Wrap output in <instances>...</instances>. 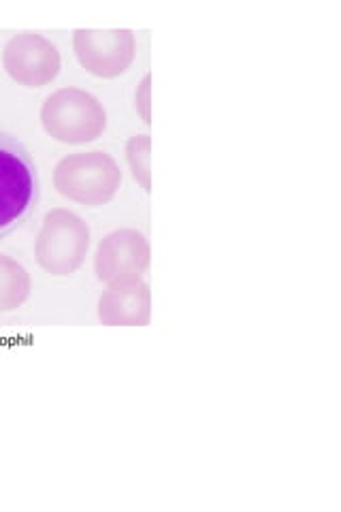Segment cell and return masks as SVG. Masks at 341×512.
<instances>
[{"label": "cell", "mask_w": 341, "mask_h": 512, "mask_svg": "<svg viewBox=\"0 0 341 512\" xmlns=\"http://www.w3.org/2000/svg\"><path fill=\"white\" fill-rule=\"evenodd\" d=\"M150 84H152V77L145 75L141 88L135 94V107H137V114L141 116V120L145 124H150Z\"/></svg>", "instance_id": "cell-11"}, {"label": "cell", "mask_w": 341, "mask_h": 512, "mask_svg": "<svg viewBox=\"0 0 341 512\" xmlns=\"http://www.w3.org/2000/svg\"><path fill=\"white\" fill-rule=\"evenodd\" d=\"M30 295V274L11 256L0 254V312L18 310Z\"/></svg>", "instance_id": "cell-9"}, {"label": "cell", "mask_w": 341, "mask_h": 512, "mask_svg": "<svg viewBox=\"0 0 341 512\" xmlns=\"http://www.w3.org/2000/svg\"><path fill=\"white\" fill-rule=\"evenodd\" d=\"M150 316V286L141 280L109 284L99 299V318L107 327H145Z\"/></svg>", "instance_id": "cell-8"}, {"label": "cell", "mask_w": 341, "mask_h": 512, "mask_svg": "<svg viewBox=\"0 0 341 512\" xmlns=\"http://www.w3.org/2000/svg\"><path fill=\"white\" fill-rule=\"evenodd\" d=\"M39 173L24 143L0 131V239L18 231L37 210Z\"/></svg>", "instance_id": "cell-1"}, {"label": "cell", "mask_w": 341, "mask_h": 512, "mask_svg": "<svg viewBox=\"0 0 341 512\" xmlns=\"http://www.w3.org/2000/svg\"><path fill=\"white\" fill-rule=\"evenodd\" d=\"M150 152L152 139L150 135H135L126 143V160L131 165L135 182L145 190H152V171H150Z\"/></svg>", "instance_id": "cell-10"}, {"label": "cell", "mask_w": 341, "mask_h": 512, "mask_svg": "<svg viewBox=\"0 0 341 512\" xmlns=\"http://www.w3.org/2000/svg\"><path fill=\"white\" fill-rule=\"evenodd\" d=\"M73 47L81 67L101 79L120 77L135 60L131 30H77Z\"/></svg>", "instance_id": "cell-5"}, {"label": "cell", "mask_w": 341, "mask_h": 512, "mask_svg": "<svg viewBox=\"0 0 341 512\" xmlns=\"http://www.w3.org/2000/svg\"><path fill=\"white\" fill-rule=\"evenodd\" d=\"M3 64L13 82L26 88H45L60 73V54L52 41L35 32H22L5 45Z\"/></svg>", "instance_id": "cell-6"}, {"label": "cell", "mask_w": 341, "mask_h": 512, "mask_svg": "<svg viewBox=\"0 0 341 512\" xmlns=\"http://www.w3.org/2000/svg\"><path fill=\"white\" fill-rule=\"evenodd\" d=\"M90 229L71 210H52L37 237V261L52 276H71L86 261Z\"/></svg>", "instance_id": "cell-4"}, {"label": "cell", "mask_w": 341, "mask_h": 512, "mask_svg": "<svg viewBox=\"0 0 341 512\" xmlns=\"http://www.w3.org/2000/svg\"><path fill=\"white\" fill-rule=\"evenodd\" d=\"M54 186L64 199L99 207L116 197L122 186V171L105 152L71 154L56 165Z\"/></svg>", "instance_id": "cell-3"}, {"label": "cell", "mask_w": 341, "mask_h": 512, "mask_svg": "<svg viewBox=\"0 0 341 512\" xmlns=\"http://www.w3.org/2000/svg\"><path fill=\"white\" fill-rule=\"evenodd\" d=\"M41 122L52 139L69 143V146H81L105 133L107 114L99 99H94L90 92L62 88L45 99Z\"/></svg>", "instance_id": "cell-2"}, {"label": "cell", "mask_w": 341, "mask_h": 512, "mask_svg": "<svg viewBox=\"0 0 341 512\" xmlns=\"http://www.w3.org/2000/svg\"><path fill=\"white\" fill-rule=\"evenodd\" d=\"M96 276L105 284L139 280L150 265V244L135 229L109 233L96 252Z\"/></svg>", "instance_id": "cell-7"}]
</instances>
